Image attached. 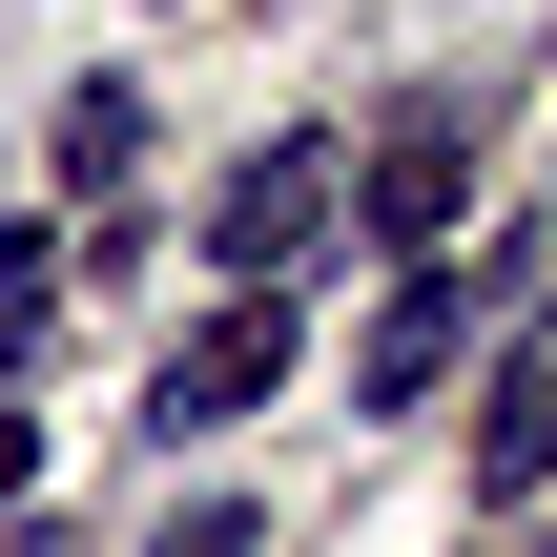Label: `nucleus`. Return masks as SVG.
<instances>
[{
    "mask_svg": "<svg viewBox=\"0 0 557 557\" xmlns=\"http://www.w3.org/2000/svg\"><path fill=\"white\" fill-rule=\"evenodd\" d=\"M331 227H351V165H331L310 124H289V145H248V165H227V207H207V248H227V289H289V269H310Z\"/></svg>",
    "mask_w": 557,
    "mask_h": 557,
    "instance_id": "1",
    "label": "nucleus"
},
{
    "mask_svg": "<svg viewBox=\"0 0 557 557\" xmlns=\"http://www.w3.org/2000/svg\"><path fill=\"white\" fill-rule=\"evenodd\" d=\"M269 393H289V289H227V310L145 372V434L186 455V434H227V413H269Z\"/></svg>",
    "mask_w": 557,
    "mask_h": 557,
    "instance_id": "2",
    "label": "nucleus"
},
{
    "mask_svg": "<svg viewBox=\"0 0 557 557\" xmlns=\"http://www.w3.org/2000/svg\"><path fill=\"white\" fill-rule=\"evenodd\" d=\"M475 496H557V289L496 331V393H475Z\"/></svg>",
    "mask_w": 557,
    "mask_h": 557,
    "instance_id": "3",
    "label": "nucleus"
},
{
    "mask_svg": "<svg viewBox=\"0 0 557 557\" xmlns=\"http://www.w3.org/2000/svg\"><path fill=\"white\" fill-rule=\"evenodd\" d=\"M351 207L434 269V248H455V207H475V124H455V103H393V145H372V186H351Z\"/></svg>",
    "mask_w": 557,
    "mask_h": 557,
    "instance_id": "4",
    "label": "nucleus"
},
{
    "mask_svg": "<svg viewBox=\"0 0 557 557\" xmlns=\"http://www.w3.org/2000/svg\"><path fill=\"white\" fill-rule=\"evenodd\" d=\"M455 351H475V269H393V310L351 331V393H372V413H413Z\"/></svg>",
    "mask_w": 557,
    "mask_h": 557,
    "instance_id": "5",
    "label": "nucleus"
},
{
    "mask_svg": "<svg viewBox=\"0 0 557 557\" xmlns=\"http://www.w3.org/2000/svg\"><path fill=\"white\" fill-rule=\"evenodd\" d=\"M124 145H145V83H124V62L62 83V186H124Z\"/></svg>",
    "mask_w": 557,
    "mask_h": 557,
    "instance_id": "6",
    "label": "nucleus"
},
{
    "mask_svg": "<svg viewBox=\"0 0 557 557\" xmlns=\"http://www.w3.org/2000/svg\"><path fill=\"white\" fill-rule=\"evenodd\" d=\"M41 310H62V248H41V227H21V248H0V372H21V351H41Z\"/></svg>",
    "mask_w": 557,
    "mask_h": 557,
    "instance_id": "7",
    "label": "nucleus"
},
{
    "mask_svg": "<svg viewBox=\"0 0 557 557\" xmlns=\"http://www.w3.org/2000/svg\"><path fill=\"white\" fill-rule=\"evenodd\" d=\"M145 557H248V517H165V537H145Z\"/></svg>",
    "mask_w": 557,
    "mask_h": 557,
    "instance_id": "8",
    "label": "nucleus"
},
{
    "mask_svg": "<svg viewBox=\"0 0 557 557\" xmlns=\"http://www.w3.org/2000/svg\"><path fill=\"white\" fill-rule=\"evenodd\" d=\"M21 475H41V434H21V413H0V496H21Z\"/></svg>",
    "mask_w": 557,
    "mask_h": 557,
    "instance_id": "9",
    "label": "nucleus"
}]
</instances>
